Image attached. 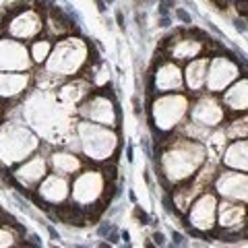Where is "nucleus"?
I'll return each mask as SVG.
<instances>
[{
  "instance_id": "f257e3e1",
  "label": "nucleus",
  "mask_w": 248,
  "mask_h": 248,
  "mask_svg": "<svg viewBox=\"0 0 248 248\" xmlns=\"http://www.w3.org/2000/svg\"><path fill=\"white\" fill-rule=\"evenodd\" d=\"M33 149H35V139L25 128L15 126V124H6L0 130V159L4 164L19 161Z\"/></svg>"
},
{
  "instance_id": "f03ea898",
  "label": "nucleus",
  "mask_w": 248,
  "mask_h": 248,
  "mask_svg": "<svg viewBox=\"0 0 248 248\" xmlns=\"http://www.w3.org/2000/svg\"><path fill=\"white\" fill-rule=\"evenodd\" d=\"M85 60V46L81 40H64L56 46V50L48 60V68L52 73L73 75Z\"/></svg>"
},
{
  "instance_id": "7ed1b4c3",
  "label": "nucleus",
  "mask_w": 248,
  "mask_h": 248,
  "mask_svg": "<svg viewBox=\"0 0 248 248\" xmlns=\"http://www.w3.org/2000/svg\"><path fill=\"white\" fill-rule=\"evenodd\" d=\"M79 135H81L85 153L91 155L93 159H106L116 145V137L112 133L93 126V124H87V122H83L79 126Z\"/></svg>"
},
{
  "instance_id": "20e7f679",
  "label": "nucleus",
  "mask_w": 248,
  "mask_h": 248,
  "mask_svg": "<svg viewBox=\"0 0 248 248\" xmlns=\"http://www.w3.org/2000/svg\"><path fill=\"white\" fill-rule=\"evenodd\" d=\"M190 147L192 145H186V147H180L176 149L174 153L166 155L164 159V166H166V176L170 180H182V178L190 176V172H195L197 166L201 164L203 155H192L190 153Z\"/></svg>"
},
{
  "instance_id": "39448f33",
  "label": "nucleus",
  "mask_w": 248,
  "mask_h": 248,
  "mask_svg": "<svg viewBox=\"0 0 248 248\" xmlns=\"http://www.w3.org/2000/svg\"><path fill=\"white\" fill-rule=\"evenodd\" d=\"M184 110H186V99L182 95L164 97L159 102H155V108H153L155 122H157L159 128H172L182 118Z\"/></svg>"
},
{
  "instance_id": "423d86ee",
  "label": "nucleus",
  "mask_w": 248,
  "mask_h": 248,
  "mask_svg": "<svg viewBox=\"0 0 248 248\" xmlns=\"http://www.w3.org/2000/svg\"><path fill=\"white\" fill-rule=\"evenodd\" d=\"M29 52L23 44L0 40V71H27Z\"/></svg>"
},
{
  "instance_id": "0eeeda50",
  "label": "nucleus",
  "mask_w": 248,
  "mask_h": 248,
  "mask_svg": "<svg viewBox=\"0 0 248 248\" xmlns=\"http://www.w3.org/2000/svg\"><path fill=\"white\" fill-rule=\"evenodd\" d=\"M104 188V180L97 172H85L83 176L77 178V182L73 186V201H77L79 205H89L93 203Z\"/></svg>"
},
{
  "instance_id": "6e6552de",
  "label": "nucleus",
  "mask_w": 248,
  "mask_h": 248,
  "mask_svg": "<svg viewBox=\"0 0 248 248\" xmlns=\"http://www.w3.org/2000/svg\"><path fill=\"white\" fill-rule=\"evenodd\" d=\"M81 114L87 116V118H91V120L104 122V124H114V120H116V112H114L112 102L102 97V95H95L93 99H89L87 104H83Z\"/></svg>"
},
{
  "instance_id": "1a4fd4ad",
  "label": "nucleus",
  "mask_w": 248,
  "mask_h": 248,
  "mask_svg": "<svg viewBox=\"0 0 248 248\" xmlns=\"http://www.w3.org/2000/svg\"><path fill=\"white\" fill-rule=\"evenodd\" d=\"M213 215H215V199L211 195H203L190 211V226H195L199 230H207L213 226Z\"/></svg>"
},
{
  "instance_id": "9d476101",
  "label": "nucleus",
  "mask_w": 248,
  "mask_h": 248,
  "mask_svg": "<svg viewBox=\"0 0 248 248\" xmlns=\"http://www.w3.org/2000/svg\"><path fill=\"white\" fill-rule=\"evenodd\" d=\"M9 29H11V33L17 37H31L42 29V21L33 11H25L11 21Z\"/></svg>"
},
{
  "instance_id": "9b49d317",
  "label": "nucleus",
  "mask_w": 248,
  "mask_h": 248,
  "mask_svg": "<svg viewBox=\"0 0 248 248\" xmlns=\"http://www.w3.org/2000/svg\"><path fill=\"white\" fill-rule=\"evenodd\" d=\"M236 77V66L234 64H230L228 60H215V64L211 68V73H209L207 77V87L211 89V91H217V89H221V87H226V85L234 79Z\"/></svg>"
},
{
  "instance_id": "f8f14e48",
  "label": "nucleus",
  "mask_w": 248,
  "mask_h": 248,
  "mask_svg": "<svg viewBox=\"0 0 248 248\" xmlns=\"http://www.w3.org/2000/svg\"><path fill=\"white\" fill-rule=\"evenodd\" d=\"M217 188H219L221 195H228L234 199H248V178L238 174L221 176L219 182H217Z\"/></svg>"
},
{
  "instance_id": "ddd939ff",
  "label": "nucleus",
  "mask_w": 248,
  "mask_h": 248,
  "mask_svg": "<svg viewBox=\"0 0 248 248\" xmlns=\"http://www.w3.org/2000/svg\"><path fill=\"white\" fill-rule=\"evenodd\" d=\"M40 197L48 203H60V201L66 199V192H68V186L64 178H58V176H50L42 182L40 188Z\"/></svg>"
},
{
  "instance_id": "4468645a",
  "label": "nucleus",
  "mask_w": 248,
  "mask_h": 248,
  "mask_svg": "<svg viewBox=\"0 0 248 248\" xmlns=\"http://www.w3.org/2000/svg\"><path fill=\"white\" fill-rule=\"evenodd\" d=\"M192 118H195V122H199V124L213 126V124H217L221 120V110L215 102H211V99H201L195 108V112H192Z\"/></svg>"
},
{
  "instance_id": "2eb2a0df",
  "label": "nucleus",
  "mask_w": 248,
  "mask_h": 248,
  "mask_svg": "<svg viewBox=\"0 0 248 248\" xmlns=\"http://www.w3.org/2000/svg\"><path fill=\"white\" fill-rule=\"evenodd\" d=\"M27 87V75L0 73V97H13Z\"/></svg>"
},
{
  "instance_id": "dca6fc26",
  "label": "nucleus",
  "mask_w": 248,
  "mask_h": 248,
  "mask_svg": "<svg viewBox=\"0 0 248 248\" xmlns=\"http://www.w3.org/2000/svg\"><path fill=\"white\" fill-rule=\"evenodd\" d=\"M44 174H46V164H44V159H42V157H35V159L27 161L25 166H21L15 176H17V180L23 182V184H33V182L40 180Z\"/></svg>"
},
{
  "instance_id": "f3484780",
  "label": "nucleus",
  "mask_w": 248,
  "mask_h": 248,
  "mask_svg": "<svg viewBox=\"0 0 248 248\" xmlns=\"http://www.w3.org/2000/svg\"><path fill=\"white\" fill-rule=\"evenodd\" d=\"M155 85H157V89H161V91H170L174 87H180L182 85L180 71H178L174 64H164L159 68V73L155 75Z\"/></svg>"
},
{
  "instance_id": "a211bd4d",
  "label": "nucleus",
  "mask_w": 248,
  "mask_h": 248,
  "mask_svg": "<svg viewBox=\"0 0 248 248\" xmlns=\"http://www.w3.org/2000/svg\"><path fill=\"white\" fill-rule=\"evenodd\" d=\"M207 81V60H195L186 68V83L190 89L203 87Z\"/></svg>"
},
{
  "instance_id": "6ab92c4d",
  "label": "nucleus",
  "mask_w": 248,
  "mask_h": 248,
  "mask_svg": "<svg viewBox=\"0 0 248 248\" xmlns=\"http://www.w3.org/2000/svg\"><path fill=\"white\" fill-rule=\"evenodd\" d=\"M228 106H232L234 110H244V108H248V83H240L236 85L234 89H230L228 97H226Z\"/></svg>"
},
{
  "instance_id": "aec40b11",
  "label": "nucleus",
  "mask_w": 248,
  "mask_h": 248,
  "mask_svg": "<svg viewBox=\"0 0 248 248\" xmlns=\"http://www.w3.org/2000/svg\"><path fill=\"white\" fill-rule=\"evenodd\" d=\"M219 217H221V226L226 228H234L240 223V217H242V207L238 205H221L219 209Z\"/></svg>"
},
{
  "instance_id": "412c9836",
  "label": "nucleus",
  "mask_w": 248,
  "mask_h": 248,
  "mask_svg": "<svg viewBox=\"0 0 248 248\" xmlns=\"http://www.w3.org/2000/svg\"><path fill=\"white\" fill-rule=\"evenodd\" d=\"M52 164H54V168H56L58 172L71 174V172H75V170L79 168V159H77L75 155H68V153H56L52 157Z\"/></svg>"
},
{
  "instance_id": "4be33fe9",
  "label": "nucleus",
  "mask_w": 248,
  "mask_h": 248,
  "mask_svg": "<svg viewBox=\"0 0 248 248\" xmlns=\"http://www.w3.org/2000/svg\"><path fill=\"white\" fill-rule=\"evenodd\" d=\"M201 50V44L195 42V40H184L180 42V48H176L174 54L178 58H192V56H197Z\"/></svg>"
},
{
  "instance_id": "5701e85b",
  "label": "nucleus",
  "mask_w": 248,
  "mask_h": 248,
  "mask_svg": "<svg viewBox=\"0 0 248 248\" xmlns=\"http://www.w3.org/2000/svg\"><path fill=\"white\" fill-rule=\"evenodd\" d=\"M31 54H33V60L35 62H44L48 60V54H50V42H35L33 50H31Z\"/></svg>"
},
{
  "instance_id": "b1692460",
  "label": "nucleus",
  "mask_w": 248,
  "mask_h": 248,
  "mask_svg": "<svg viewBox=\"0 0 248 248\" xmlns=\"http://www.w3.org/2000/svg\"><path fill=\"white\" fill-rule=\"evenodd\" d=\"M15 244V236L9 228H0V246H13Z\"/></svg>"
},
{
  "instance_id": "393cba45",
  "label": "nucleus",
  "mask_w": 248,
  "mask_h": 248,
  "mask_svg": "<svg viewBox=\"0 0 248 248\" xmlns=\"http://www.w3.org/2000/svg\"><path fill=\"white\" fill-rule=\"evenodd\" d=\"M176 15H178V19H180L182 23H186V25H190L192 23V19H190V15L186 13L184 9H176Z\"/></svg>"
},
{
  "instance_id": "a878e982",
  "label": "nucleus",
  "mask_w": 248,
  "mask_h": 248,
  "mask_svg": "<svg viewBox=\"0 0 248 248\" xmlns=\"http://www.w3.org/2000/svg\"><path fill=\"white\" fill-rule=\"evenodd\" d=\"M153 242L157 246H164L166 244V236L161 234V232H155V234H153Z\"/></svg>"
},
{
  "instance_id": "bb28decb",
  "label": "nucleus",
  "mask_w": 248,
  "mask_h": 248,
  "mask_svg": "<svg viewBox=\"0 0 248 248\" xmlns=\"http://www.w3.org/2000/svg\"><path fill=\"white\" fill-rule=\"evenodd\" d=\"M172 238H174V244H176V246H182V244H186V242H184V236H182V234H178V232H176V234H174Z\"/></svg>"
},
{
  "instance_id": "cd10ccee",
  "label": "nucleus",
  "mask_w": 248,
  "mask_h": 248,
  "mask_svg": "<svg viewBox=\"0 0 248 248\" xmlns=\"http://www.w3.org/2000/svg\"><path fill=\"white\" fill-rule=\"evenodd\" d=\"M236 29H238V31H242V33H244V31H248V27H246V23H244V21H236Z\"/></svg>"
},
{
  "instance_id": "c85d7f7f",
  "label": "nucleus",
  "mask_w": 248,
  "mask_h": 248,
  "mask_svg": "<svg viewBox=\"0 0 248 248\" xmlns=\"http://www.w3.org/2000/svg\"><path fill=\"white\" fill-rule=\"evenodd\" d=\"M106 2H108V4H112V2H114V0H106Z\"/></svg>"
}]
</instances>
